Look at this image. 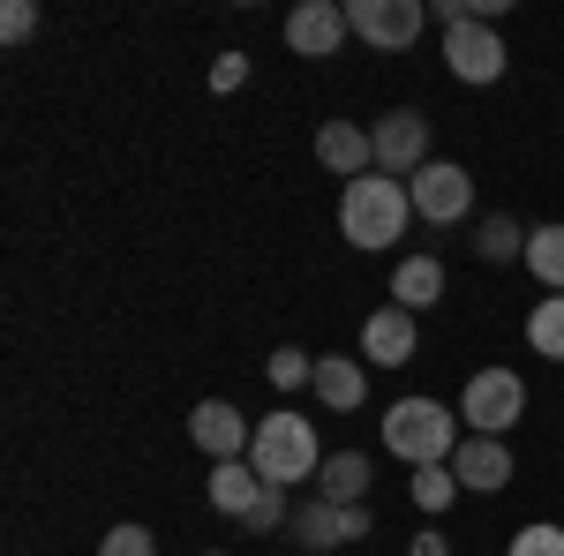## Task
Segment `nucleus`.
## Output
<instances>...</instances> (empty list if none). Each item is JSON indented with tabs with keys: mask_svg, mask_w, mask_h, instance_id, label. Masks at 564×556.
<instances>
[{
	"mask_svg": "<svg viewBox=\"0 0 564 556\" xmlns=\"http://www.w3.org/2000/svg\"><path fill=\"white\" fill-rule=\"evenodd\" d=\"M406 211H414V196L391 173H361V181H347V196H339V233H347L354 249H391L406 233Z\"/></svg>",
	"mask_w": 564,
	"mask_h": 556,
	"instance_id": "f257e3e1",
	"label": "nucleus"
},
{
	"mask_svg": "<svg viewBox=\"0 0 564 556\" xmlns=\"http://www.w3.org/2000/svg\"><path fill=\"white\" fill-rule=\"evenodd\" d=\"M384 444L406 467H452V451H459L467 436H459V414H452V406H436V399H399L384 414Z\"/></svg>",
	"mask_w": 564,
	"mask_h": 556,
	"instance_id": "f03ea898",
	"label": "nucleus"
},
{
	"mask_svg": "<svg viewBox=\"0 0 564 556\" xmlns=\"http://www.w3.org/2000/svg\"><path fill=\"white\" fill-rule=\"evenodd\" d=\"M249 467L271 481V489H286V481H308V473L324 467V451H316V422H302V414H271V422H257V444H249Z\"/></svg>",
	"mask_w": 564,
	"mask_h": 556,
	"instance_id": "7ed1b4c3",
	"label": "nucleus"
},
{
	"mask_svg": "<svg viewBox=\"0 0 564 556\" xmlns=\"http://www.w3.org/2000/svg\"><path fill=\"white\" fill-rule=\"evenodd\" d=\"M459 422L475 428V436H505L512 422H527V384L512 377V369H481V377H467Z\"/></svg>",
	"mask_w": 564,
	"mask_h": 556,
	"instance_id": "20e7f679",
	"label": "nucleus"
},
{
	"mask_svg": "<svg viewBox=\"0 0 564 556\" xmlns=\"http://www.w3.org/2000/svg\"><path fill=\"white\" fill-rule=\"evenodd\" d=\"M422 15H430L422 0H347V31L377 53H406L422 39Z\"/></svg>",
	"mask_w": 564,
	"mask_h": 556,
	"instance_id": "39448f33",
	"label": "nucleus"
},
{
	"mask_svg": "<svg viewBox=\"0 0 564 556\" xmlns=\"http://www.w3.org/2000/svg\"><path fill=\"white\" fill-rule=\"evenodd\" d=\"M406 196H414V218L452 226V218H467V204H475V181H467V166H452V159H430V166L406 181Z\"/></svg>",
	"mask_w": 564,
	"mask_h": 556,
	"instance_id": "423d86ee",
	"label": "nucleus"
},
{
	"mask_svg": "<svg viewBox=\"0 0 564 556\" xmlns=\"http://www.w3.org/2000/svg\"><path fill=\"white\" fill-rule=\"evenodd\" d=\"M444 68H452L459 84H497V76H505V39H497L481 15H467V23L444 31Z\"/></svg>",
	"mask_w": 564,
	"mask_h": 556,
	"instance_id": "0eeeda50",
	"label": "nucleus"
},
{
	"mask_svg": "<svg viewBox=\"0 0 564 556\" xmlns=\"http://www.w3.org/2000/svg\"><path fill=\"white\" fill-rule=\"evenodd\" d=\"M369 143H377V173H391V181H414L430 166V121L422 113H384L369 129Z\"/></svg>",
	"mask_w": 564,
	"mask_h": 556,
	"instance_id": "6e6552de",
	"label": "nucleus"
},
{
	"mask_svg": "<svg viewBox=\"0 0 564 556\" xmlns=\"http://www.w3.org/2000/svg\"><path fill=\"white\" fill-rule=\"evenodd\" d=\"M188 436L212 451V467H218V459H249V444H257V422H249L241 406H226V399H204V406L188 414Z\"/></svg>",
	"mask_w": 564,
	"mask_h": 556,
	"instance_id": "1a4fd4ad",
	"label": "nucleus"
},
{
	"mask_svg": "<svg viewBox=\"0 0 564 556\" xmlns=\"http://www.w3.org/2000/svg\"><path fill=\"white\" fill-rule=\"evenodd\" d=\"M339 45H347V8H339V0H302V8L286 15V53L324 61V53H339Z\"/></svg>",
	"mask_w": 564,
	"mask_h": 556,
	"instance_id": "9d476101",
	"label": "nucleus"
},
{
	"mask_svg": "<svg viewBox=\"0 0 564 556\" xmlns=\"http://www.w3.org/2000/svg\"><path fill=\"white\" fill-rule=\"evenodd\" d=\"M414 346H422V331H414V316H406V308H377V316L361 324V353H369L377 369H406V361H414Z\"/></svg>",
	"mask_w": 564,
	"mask_h": 556,
	"instance_id": "9b49d317",
	"label": "nucleus"
},
{
	"mask_svg": "<svg viewBox=\"0 0 564 556\" xmlns=\"http://www.w3.org/2000/svg\"><path fill=\"white\" fill-rule=\"evenodd\" d=\"M316 159L339 173V181H361V173H377V143H369V129H354V121H324L316 129Z\"/></svg>",
	"mask_w": 564,
	"mask_h": 556,
	"instance_id": "f8f14e48",
	"label": "nucleus"
},
{
	"mask_svg": "<svg viewBox=\"0 0 564 556\" xmlns=\"http://www.w3.org/2000/svg\"><path fill=\"white\" fill-rule=\"evenodd\" d=\"M452 473H459V489H505L512 481V451H505V436H467L459 451H452Z\"/></svg>",
	"mask_w": 564,
	"mask_h": 556,
	"instance_id": "ddd939ff",
	"label": "nucleus"
},
{
	"mask_svg": "<svg viewBox=\"0 0 564 556\" xmlns=\"http://www.w3.org/2000/svg\"><path fill=\"white\" fill-rule=\"evenodd\" d=\"M436 301H444V263L436 257H406L399 271H391V308L422 316V308H436Z\"/></svg>",
	"mask_w": 564,
	"mask_h": 556,
	"instance_id": "4468645a",
	"label": "nucleus"
},
{
	"mask_svg": "<svg viewBox=\"0 0 564 556\" xmlns=\"http://www.w3.org/2000/svg\"><path fill=\"white\" fill-rule=\"evenodd\" d=\"M257 497H263V473L249 467V459H218V467H212V504L226 519H249V512H257Z\"/></svg>",
	"mask_w": 564,
	"mask_h": 556,
	"instance_id": "2eb2a0df",
	"label": "nucleus"
},
{
	"mask_svg": "<svg viewBox=\"0 0 564 556\" xmlns=\"http://www.w3.org/2000/svg\"><path fill=\"white\" fill-rule=\"evenodd\" d=\"M316 399H324L332 414H354V406L369 399V377L354 369L347 353H324V361H316Z\"/></svg>",
	"mask_w": 564,
	"mask_h": 556,
	"instance_id": "dca6fc26",
	"label": "nucleus"
},
{
	"mask_svg": "<svg viewBox=\"0 0 564 556\" xmlns=\"http://www.w3.org/2000/svg\"><path fill=\"white\" fill-rule=\"evenodd\" d=\"M286 526L302 534L308 549H339V542H354L347 504H324V497H308V504H294V519H286Z\"/></svg>",
	"mask_w": 564,
	"mask_h": 556,
	"instance_id": "f3484780",
	"label": "nucleus"
},
{
	"mask_svg": "<svg viewBox=\"0 0 564 556\" xmlns=\"http://www.w3.org/2000/svg\"><path fill=\"white\" fill-rule=\"evenodd\" d=\"M316 497H324V504H361V497H369V459H361V451L324 459V467H316Z\"/></svg>",
	"mask_w": 564,
	"mask_h": 556,
	"instance_id": "a211bd4d",
	"label": "nucleus"
},
{
	"mask_svg": "<svg viewBox=\"0 0 564 556\" xmlns=\"http://www.w3.org/2000/svg\"><path fill=\"white\" fill-rule=\"evenodd\" d=\"M527 271H534L550 294H564V226H534V233H527Z\"/></svg>",
	"mask_w": 564,
	"mask_h": 556,
	"instance_id": "6ab92c4d",
	"label": "nucleus"
},
{
	"mask_svg": "<svg viewBox=\"0 0 564 556\" xmlns=\"http://www.w3.org/2000/svg\"><path fill=\"white\" fill-rule=\"evenodd\" d=\"M527 346H534L542 361H564V294L534 301V316H527Z\"/></svg>",
	"mask_w": 564,
	"mask_h": 556,
	"instance_id": "aec40b11",
	"label": "nucleus"
},
{
	"mask_svg": "<svg viewBox=\"0 0 564 556\" xmlns=\"http://www.w3.org/2000/svg\"><path fill=\"white\" fill-rule=\"evenodd\" d=\"M489 263H512V257H527V233L512 226V218H481V241H475Z\"/></svg>",
	"mask_w": 564,
	"mask_h": 556,
	"instance_id": "412c9836",
	"label": "nucleus"
},
{
	"mask_svg": "<svg viewBox=\"0 0 564 556\" xmlns=\"http://www.w3.org/2000/svg\"><path fill=\"white\" fill-rule=\"evenodd\" d=\"M263 377H271L279 391H302V384H316V361H308L302 346H279V353L263 361Z\"/></svg>",
	"mask_w": 564,
	"mask_h": 556,
	"instance_id": "4be33fe9",
	"label": "nucleus"
},
{
	"mask_svg": "<svg viewBox=\"0 0 564 556\" xmlns=\"http://www.w3.org/2000/svg\"><path fill=\"white\" fill-rule=\"evenodd\" d=\"M452 497H459V473L452 467H414V504L422 512H444Z\"/></svg>",
	"mask_w": 564,
	"mask_h": 556,
	"instance_id": "5701e85b",
	"label": "nucleus"
},
{
	"mask_svg": "<svg viewBox=\"0 0 564 556\" xmlns=\"http://www.w3.org/2000/svg\"><path fill=\"white\" fill-rule=\"evenodd\" d=\"M286 519H294V512H286V489H271V481H263L257 512L241 519V526H249V534H271V526H286Z\"/></svg>",
	"mask_w": 564,
	"mask_h": 556,
	"instance_id": "b1692460",
	"label": "nucleus"
},
{
	"mask_svg": "<svg viewBox=\"0 0 564 556\" xmlns=\"http://www.w3.org/2000/svg\"><path fill=\"white\" fill-rule=\"evenodd\" d=\"M512 556H564V526H520Z\"/></svg>",
	"mask_w": 564,
	"mask_h": 556,
	"instance_id": "393cba45",
	"label": "nucleus"
},
{
	"mask_svg": "<svg viewBox=\"0 0 564 556\" xmlns=\"http://www.w3.org/2000/svg\"><path fill=\"white\" fill-rule=\"evenodd\" d=\"M98 556H159V549H151V534H143V526H113V534L98 542Z\"/></svg>",
	"mask_w": 564,
	"mask_h": 556,
	"instance_id": "a878e982",
	"label": "nucleus"
},
{
	"mask_svg": "<svg viewBox=\"0 0 564 556\" xmlns=\"http://www.w3.org/2000/svg\"><path fill=\"white\" fill-rule=\"evenodd\" d=\"M241 84H249V53H218L212 61V90L226 98V90H241Z\"/></svg>",
	"mask_w": 564,
	"mask_h": 556,
	"instance_id": "bb28decb",
	"label": "nucleus"
},
{
	"mask_svg": "<svg viewBox=\"0 0 564 556\" xmlns=\"http://www.w3.org/2000/svg\"><path fill=\"white\" fill-rule=\"evenodd\" d=\"M31 31H39V8H31V0H8V8H0V39L15 45V39H31Z\"/></svg>",
	"mask_w": 564,
	"mask_h": 556,
	"instance_id": "cd10ccee",
	"label": "nucleus"
},
{
	"mask_svg": "<svg viewBox=\"0 0 564 556\" xmlns=\"http://www.w3.org/2000/svg\"><path fill=\"white\" fill-rule=\"evenodd\" d=\"M414 556H452V549H444V534H422V542H414Z\"/></svg>",
	"mask_w": 564,
	"mask_h": 556,
	"instance_id": "c85d7f7f",
	"label": "nucleus"
}]
</instances>
